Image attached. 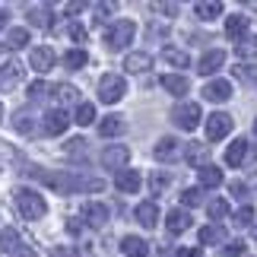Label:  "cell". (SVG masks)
<instances>
[{
  "instance_id": "45",
  "label": "cell",
  "mask_w": 257,
  "mask_h": 257,
  "mask_svg": "<svg viewBox=\"0 0 257 257\" xmlns=\"http://www.w3.org/2000/svg\"><path fill=\"white\" fill-rule=\"evenodd\" d=\"M95 19H98V23H102V19H108V13H114V4H95Z\"/></svg>"
},
{
  "instance_id": "15",
  "label": "cell",
  "mask_w": 257,
  "mask_h": 257,
  "mask_svg": "<svg viewBox=\"0 0 257 257\" xmlns=\"http://www.w3.org/2000/svg\"><path fill=\"white\" fill-rule=\"evenodd\" d=\"M83 219H86V225H92V229H102L108 222V206L105 203H86L83 206Z\"/></svg>"
},
{
  "instance_id": "12",
  "label": "cell",
  "mask_w": 257,
  "mask_h": 257,
  "mask_svg": "<svg viewBox=\"0 0 257 257\" xmlns=\"http://www.w3.org/2000/svg\"><path fill=\"white\" fill-rule=\"evenodd\" d=\"M140 184H143V178H140L137 169H124V172L114 175V187L121 194H137V191H140Z\"/></svg>"
},
{
  "instance_id": "18",
  "label": "cell",
  "mask_w": 257,
  "mask_h": 257,
  "mask_svg": "<svg viewBox=\"0 0 257 257\" xmlns=\"http://www.w3.org/2000/svg\"><path fill=\"white\" fill-rule=\"evenodd\" d=\"M165 225H169L172 235H181V232L191 229V213L187 210H172L169 216H165Z\"/></svg>"
},
{
  "instance_id": "37",
  "label": "cell",
  "mask_w": 257,
  "mask_h": 257,
  "mask_svg": "<svg viewBox=\"0 0 257 257\" xmlns=\"http://www.w3.org/2000/svg\"><path fill=\"white\" fill-rule=\"evenodd\" d=\"M254 42H257V38H241V42L235 45V54L241 57V64H244V57H254L257 54V45Z\"/></svg>"
},
{
  "instance_id": "38",
  "label": "cell",
  "mask_w": 257,
  "mask_h": 257,
  "mask_svg": "<svg viewBox=\"0 0 257 257\" xmlns=\"http://www.w3.org/2000/svg\"><path fill=\"white\" fill-rule=\"evenodd\" d=\"M235 76L241 83H257V64H238L235 67Z\"/></svg>"
},
{
  "instance_id": "26",
  "label": "cell",
  "mask_w": 257,
  "mask_h": 257,
  "mask_svg": "<svg viewBox=\"0 0 257 257\" xmlns=\"http://www.w3.org/2000/svg\"><path fill=\"white\" fill-rule=\"evenodd\" d=\"M10 124H13V131H19V134H35V114L26 111V108L10 117Z\"/></svg>"
},
{
  "instance_id": "22",
  "label": "cell",
  "mask_w": 257,
  "mask_h": 257,
  "mask_svg": "<svg viewBox=\"0 0 257 257\" xmlns=\"http://www.w3.org/2000/svg\"><path fill=\"white\" fill-rule=\"evenodd\" d=\"M194 13L200 16L203 23H210V19L222 16V4H219V0H197V4H194Z\"/></svg>"
},
{
  "instance_id": "34",
  "label": "cell",
  "mask_w": 257,
  "mask_h": 257,
  "mask_svg": "<svg viewBox=\"0 0 257 257\" xmlns=\"http://www.w3.org/2000/svg\"><path fill=\"white\" fill-rule=\"evenodd\" d=\"M29 45V29H10L7 35V48H13V51H19V48Z\"/></svg>"
},
{
  "instance_id": "8",
  "label": "cell",
  "mask_w": 257,
  "mask_h": 257,
  "mask_svg": "<svg viewBox=\"0 0 257 257\" xmlns=\"http://www.w3.org/2000/svg\"><path fill=\"white\" fill-rule=\"evenodd\" d=\"M67 127H70V117H67L64 108H51V111L42 117V131H45L48 137H61Z\"/></svg>"
},
{
  "instance_id": "11",
  "label": "cell",
  "mask_w": 257,
  "mask_h": 257,
  "mask_svg": "<svg viewBox=\"0 0 257 257\" xmlns=\"http://www.w3.org/2000/svg\"><path fill=\"white\" fill-rule=\"evenodd\" d=\"M203 98L206 102H229L232 98V83L229 80H210L203 86Z\"/></svg>"
},
{
  "instance_id": "39",
  "label": "cell",
  "mask_w": 257,
  "mask_h": 257,
  "mask_svg": "<svg viewBox=\"0 0 257 257\" xmlns=\"http://www.w3.org/2000/svg\"><path fill=\"white\" fill-rule=\"evenodd\" d=\"M206 213H210V219H222V216H229V203L213 200V203H206Z\"/></svg>"
},
{
  "instance_id": "31",
  "label": "cell",
  "mask_w": 257,
  "mask_h": 257,
  "mask_svg": "<svg viewBox=\"0 0 257 257\" xmlns=\"http://www.w3.org/2000/svg\"><path fill=\"white\" fill-rule=\"evenodd\" d=\"M121 131H124V121H121L117 114H108L105 121L98 124V134H102V137H117Z\"/></svg>"
},
{
  "instance_id": "49",
  "label": "cell",
  "mask_w": 257,
  "mask_h": 257,
  "mask_svg": "<svg viewBox=\"0 0 257 257\" xmlns=\"http://www.w3.org/2000/svg\"><path fill=\"white\" fill-rule=\"evenodd\" d=\"M156 10H162V13H178V4H156Z\"/></svg>"
},
{
  "instance_id": "48",
  "label": "cell",
  "mask_w": 257,
  "mask_h": 257,
  "mask_svg": "<svg viewBox=\"0 0 257 257\" xmlns=\"http://www.w3.org/2000/svg\"><path fill=\"white\" fill-rule=\"evenodd\" d=\"M244 254V241H232L229 244V257H241Z\"/></svg>"
},
{
  "instance_id": "20",
  "label": "cell",
  "mask_w": 257,
  "mask_h": 257,
  "mask_svg": "<svg viewBox=\"0 0 257 257\" xmlns=\"http://www.w3.org/2000/svg\"><path fill=\"white\" fill-rule=\"evenodd\" d=\"M137 222H140L143 229H153V225L159 222V206H156L153 200L140 203V206H137Z\"/></svg>"
},
{
  "instance_id": "33",
  "label": "cell",
  "mask_w": 257,
  "mask_h": 257,
  "mask_svg": "<svg viewBox=\"0 0 257 257\" xmlns=\"http://www.w3.org/2000/svg\"><path fill=\"white\" fill-rule=\"evenodd\" d=\"M29 23H35L38 29L51 26V7H32L29 10Z\"/></svg>"
},
{
  "instance_id": "36",
  "label": "cell",
  "mask_w": 257,
  "mask_h": 257,
  "mask_svg": "<svg viewBox=\"0 0 257 257\" xmlns=\"http://www.w3.org/2000/svg\"><path fill=\"white\" fill-rule=\"evenodd\" d=\"M19 248V235L13 229H4L0 232V251H7V254H13Z\"/></svg>"
},
{
  "instance_id": "54",
  "label": "cell",
  "mask_w": 257,
  "mask_h": 257,
  "mask_svg": "<svg viewBox=\"0 0 257 257\" xmlns=\"http://www.w3.org/2000/svg\"><path fill=\"white\" fill-rule=\"evenodd\" d=\"M159 257H169V251H159Z\"/></svg>"
},
{
  "instance_id": "13",
  "label": "cell",
  "mask_w": 257,
  "mask_h": 257,
  "mask_svg": "<svg viewBox=\"0 0 257 257\" xmlns=\"http://www.w3.org/2000/svg\"><path fill=\"white\" fill-rule=\"evenodd\" d=\"M222 64H225V51H219V48H213V51H206L200 57V64H197V73H203V76H213L216 70H222Z\"/></svg>"
},
{
  "instance_id": "17",
  "label": "cell",
  "mask_w": 257,
  "mask_h": 257,
  "mask_svg": "<svg viewBox=\"0 0 257 257\" xmlns=\"http://www.w3.org/2000/svg\"><path fill=\"white\" fill-rule=\"evenodd\" d=\"M225 35L232 38V42H241V38H248V16L235 13L225 19Z\"/></svg>"
},
{
  "instance_id": "50",
  "label": "cell",
  "mask_w": 257,
  "mask_h": 257,
  "mask_svg": "<svg viewBox=\"0 0 257 257\" xmlns=\"http://www.w3.org/2000/svg\"><path fill=\"white\" fill-rule=\"evenodd\" d=\"M178 257H203L200 248H184V251H178Z\"/></svg>"
},
{
  "instance_id": "23",
  "label": "cell",
  "mask_w": 257,
  "mask_h": 257,
  "mask_svg": "<svg viewBox=\"0 0 257 257\" xmlns=\"http://www.w3.org/2000/svg\"><path fill=\"white\" fill-rule=\"evenodd\" d=\"M150 64H153V57L146 54V51H134V54H127L124 70L127 73H143V70H150Z\"/></svg>"
},
{
  "instance_id": "5",
  "label": "cell",
  "mask_w": 257,
  "mask_h": 257,
  "mask_svg": "<svg viewBox=\"0 0 257 257\" xmlns=\"http://www.w3.org/2000/svg\"><path fill=\"white\" fill-rule=\"evenodd\" d=\"M200 117H203V111H200V105H197V102H181L172 111V121L181 127V131H197Z\"/></svg>"
},
{
  "instance_id": "9",
  "label": "cell",
  "mask_w": 257,
  "mask_h": 257,
  "mask_svg": "<svg viewBox=\"0 0 257 257\" xmlns=\"http://www.w3.org/2000/svg\"><path fill=\"white\" fill-rule=\"evenodd\" d=\"M127 159H131V150H127V146H121V143L108 146V150L102 153V165H105V169H114V175L127 169Z\"/></svg>"
},
{
  "instance_id": "32",
  "label": "cell",
  "mask_w": 257,
  "mask_h": 257,
  "mask_svg": "<svg viewBox=\"0 0 257 257\" xmlns=\"http://www.w3.org/2000/svg\"><path fill=\"white\" fill-rule=\"evenodd\" d=\"M73 121L80 127H89L95 121V105L92 102H80V105H76V117H73Z\"/></svg>"
},
{
  "instance_id": "43",
  "label": "cell",
  "mask_w": 257,
  "mask_h": 257,
  "mask_svg": "<svg viewBox=\"0 0 257 257\" xmlns=\"http://www.w3.org/2000/svg\"><path fill=\"white\" fill-rule=\"evenodd\" d=\"M251 219H254V210H251V206H241V210L235 213V225H251Z\"/></svg>"
},
{
  "instance_id": "7",
  "label": "cell",
  "mask_w": 257,
  "mask_h": 257,
  "mask_svg": "<svg viewBox=\"0 0 257 257\" xmlns=\"http://www.w3.org/2000/svg\"><path fill=\"white\" fill-rule=\"evenodd\" d=\"M153 156H156L159 162H178V159L184 156V143H181V140H175V137H162V140L156 143Z\"/></svg>"
},
{
  "instance_id": "44",
  "label": "cell",
  "mask_w": 257,
  "mask_h": 257,
  "mask_svg": "<svg viewBox=\"0 0 257 257\" xmlns=\"http://www.w3.org/2000/svg\"><path fill=\"white\" fill-rule=\"evenodd\" d=\"M67 32H70V38H73V42H86V29H83L80 23H73L70 29H67Z\"/></svg>"
},
{
  "instance_id": "25",
  "label": "cell",
  "mask_w": 257,
  "mask_h": 257,
  "mask_svg": "<svg viewBox=\"0 0 257 257\" xmlns=\"http://www.w3.org/2000/svg\"><path fill=\"white\" fill-rule=\"evenodd\" d=\"M244 156H248V140H235L229 150H225V165L238 169V165L244 162Z\"/></svg>"
},
{
  "instance_id": "47",
  "label": "cell",
  "mask_w": 257,
  "mask_h": 257,
  "mask_svg": "<svg viewBox=\"0 0 257 257\" xmlns=\"http://www.w3.org/2000/svg\"><path fill=\"white\" fill-rule=\"evenodd\" d=\"M10 257H35V251L29 248V244H19V248H16L13 254H10Z\"/></svg>"
},
{
  "instance_id": "55",
  "label": "cell",
  "mask_w": 257,
  "mask_h": 257,
  "mask_svg": "<svg viewBox=\"0 0 257 257\" xmlns=\"http://www.w3.org/2000/svg\"><path fill=\"white\" fill-rule=\"evenodd\" d=\"M0 121H4V105H0Z\"/></svg>"
},
{
  "instance_id": "1",
  "label": "cell",
  "mask_w": 257,
  "mask_h": 257,
  "mask_svg": "<svg viewBox=\"0 0 257 257\" xmlns=\"http://www.w3.org/2000/svg\"><path fill=\"white\" fill-rule=\"evenodd\" d=\"M38 181H45L48 187L61 194H83V191H105L102 178H89V175H73V172H32Z\"/></svg>"
},
{
  "instance_id": "28",
  "label": "cell",
  "mask_w": 257,
  "mask_h": 257,
  "mask_svg": "<svg viewBox=\"0 0 257 257\" xmlns=\"http://www.w3.org/2000/svg\"><path fill=\"white\" fill-rule=\"evenodd\" d=\"M162 61L169 67H191V57L181 48H162Z\"/></svg>"
},
{
  "instance_id": "30",
  "label": "cell",
  "mask_w": 257,
  "mask_h": 257,
  "mask_svg": "<svg viewBox=\"0 0 257 257\" xmlns=\"http://www.w3.org/2000/svg\"><path fill=\"white\" fill-rule=\"evenodd\" d=\"M219 184H222V169H216V165L200 169V187H219Z\"/></svg>"
},
{
  "instance_id": "53",
  "label": "cell",
  "mask_w": 257,
  "mask_h": 257,
  "mask_svg": "<svg viewBox=\"0 0 257 257\" xmlns=\"http://www.w3.org/2000/svg\"><path fill=\"white\" fill-rule=\"evenodd\" d=\"M51 257H70V254H67L64 248H54V251H51Z\"/></svg>"
},
{
  "instance_id": "56",
  "label": "cell",
  "mask_w": 257,
  "mask_h": 257,
  "mask_svg": "<svg viewBox=\"0 0 257 257\" xmlns=\"http://www.w3.org/2000/svg\"><path fill=\"white\" fill-rule=\"evenodd\" d=\"M254 131H257V121H254Z\"/></svg>"
},
{
  "instance_id": "19",
  "label": "cell",
  "mask_w": 257,
  "mask_h": 257,
  "mask_svg": "<svg viewBox=\"0 0 257 257\" xmlns=\"http://www.w3.org/2000/svg\"><path fill=\"white\" fill-rule=\"evenodd\" d=\"M184 156H187L191 165H197V169H206V165H210V146L206 143H191L184 150Z\"/></svg>"
},
{
  "instance_id": "10",
  "label": "cell",
  "mask_w": 257,
  "mask_h": 257,
  "mask_svg": "<svg viewBox=\"0 0 257 257\" xmlns=\"http://www.w3.org/2000/svg\"><path fill=\"white\" fill-rule=\"evenodd\" d=\"M19 83H23V64H16V61L0 64V92H10Z\"/></svg>"
},
{
  "instance_id": "6",
  "label": "cell",
  "mask_w": 257,
  "mask_h": 257,
  "mask_svg": "<svg viewBox=\"0 0 257 257\" xmlns=\"http://www.w3.org/2000/svg\"><path fill=\"white\" fill-rule=\"evenodd\" d=\"M232 134V114L225 111H213L210 117H206V137L216 143V140H225V137Z\"/></svg>"
},
{
  "instance_id": "40",
  "label": "cell",
  "mask_w": 257,
  "mask_h": 257,
  "mask_svg": "<svg viewBox=\"0 0 257 257\" xmlns=\"http://www.w3.org/2000/svg\"><path fill=\"white\" fill-rule=\"evenodd\" d=\"M181 203H184V206H197V203H203V191H200V187H187V191L181 194Z\"/></svg>"
},
{
  "instance_id": "3",
  "label": "cell",
  "mask_w": 257,
  "mask_h": 257,
  "mask_svg": "<svg viewBox=\"0 0 257 257\" xmlns=\"http://www.w3.org/2000/svg\"><path fill=\"white\" fill-rule=\"evenodd\" d=\"M134 35H137V26L131 23V19H117V23L105 32V45H108V51H124V48L134 42Z\"/></svg>"
},
{
  "instance_id": "51",
  "label": "cell",
  "mask_w": 257,
  "mask_h": 257,
  "mask_svg": "<svg viewBox=\"0 0 257 257\" xmlns=\"http://www.w3.org/2000/svg\"><path fill=\"white\" fill-rule=\"evenodd\" d=\"M83 10H86V4H67L64 13H83Z\"/></svg>"
},
{
  "instance_id": "24",
  "label": "cell",
  "mask_w": 257,
  "mask_h": 257,
  "mask_svg": "<svg viewBox=\"0 0 257 257\" xmlns=\"http://www.w3.org/2000/svg\"><path fill=\"white\" fill-rule=\"evenodd\" d=\"M121 251L127 257H146L150 254V244H146L143 238H137V235H127V238L121 241Z\"/></svg>"
},
{
  "instance_id": "29",
  "label": "cell",
  "mask_w": 257,
  "mask_h": 257,
  "mask_svg": "<svg viewBox=\"0 0 257 257\" xmlns=\"http://www.w3.org/2000/svg\"><path fill=\"white\" fill-rule=\"evenodd\" d=\"M64 153H67V159H86V153H89V146H86V140L83 137H73V140H67V146H64Z\"/></svg>"
},
{
  "instance_id": "52",
  "label": "cell",
  "mask_w": 257,
  "mask_h": 257,
  "mask_svg": "<svg viewBox=\"0 0 257 257\" xmlns=\"http://www.w3.org/2000/svg\"><path fill=\"white\" fill-rule=\"evenodd\" d=\"M7 23H10V16H7V10H0V29H4Z\"/></svg>"
},
{
  "instance_id": "35",
  "label": "cell",
  "mask_w": 257,
  "mask_h": 257,
  "mask_svg": "<svg viewBox=\"0 0 257 257\" xmlns=\"http://www.w3.org/2000/svg\"><path fill=\"white\" fill-rule=\"evenodd\" d=\"M86 51H80V48H73V51L64 54V67H70V70H80V67H86Z\"/></svg>"
},
{
  "instance_id": "4",
  "label": "cell",
  "mask_w": 257,
  "mask_h": 257,
  "mask_svg": "<svg viewBox=\"0 0 257 257\" xmlns=\"http://www.w3.org/2000/svg\"><path fill=\"white\" fill-rule=\"evenodd\" d=\"M124 92H127V83H124V76H121V73H105L102 80H98V98H102L105 105L121 102Z\"/></svg>"
},
{
  "instance_id": "41",
  "label": "cell",
  "mask_w": 257,
  "mask_h": 257,
  "mask_svg": "<svg viewBox=\"0 0 257 257\" xmlns=\"http://www.w3.org/2000/svg\"><path fill=\"white\" fill-rule=\"evenodd\" d=\"M169 181H172V178L165 175V172H153V178H150V187H153V194H162L165 187H169Z\"/></svg>"
},
{
  "instance_id": "46",
  "label": "cell",
  "mask_w": 257,
  "mask_h": 257,
  "mask_svg": "<svg viewBox=\"0 0 257 257\" xmlns=\"http://www.w3.org/2000/svg\"><path fill=\"white\" fill-rule=\"evenodd\" d=\"M229 191H232L235 197H248V184H244V181H232Z\"/></svg>"
},
{
  "instance_id": "21",
  "label": "cell",
  "mask_w": 257,
  "mask_h": 257,
  "mask_svg": "<svg viewBox=\"0 0 257 257\" xmlns=\"http://www.w3.org/2000/svg\"><path fill=\"white\" fill-rule=\"evenodd\" d=\"M229 235H225V225L219 222H210V225H203L200 229V244H222Z\"/></svg>"
},
{
  "instance_id": "14",
  "label": "cell",
  "mask_w": 257,
  "mask_h": 257,
  "mask_svg": "<svg viewBox=\"0 0 257 257\" xmlns=\"http://www.w3.org/2000/svg\"><path fill=\"white\" fill-rule=\"evenodd\" d=\"M162 89H165V92H172L175 98H181V95L191 92V80L181 76V73H165L162 76Z\"/></svg>"
},
{
  "instance_id": "16",
  "label": "cell",
  "mask_w": 257,
  "mask_h": 257,
  "mask_svg": "<svg viewBox=\"0 0 257 257\" xmlns=\"http://www.w3.org/2000/svg\"><path fill=\"white\" fill-rule=\"evenodd\" d=\"M54 61H57V57H54L51 48H32V54H29V64H32L38 73H48L54 67Z\"/></svg>"
},
{
  "instance_id": "27",
  "label": "cell",
  "mask_w": 257,
  "mask_h": 257,
  "mask_svg": "<svg viewBox=\"0 0 257 257\" xmlns=\"http://www.w3.org/2000/svg\"><path fill=\"white\" fill-rule=\"evenodd\" d=\"M76 98H80V92H76V86H70V83H57L54 86V102L57 105H70V102H76Z\"/></svg>"
},
{
  "instance_id": "2",
  "label": "cell",
  "mask_w": 257,
  "mask_h": 257,
  "mask_svg": "<svg viewBox=\"0 0 257 257\" xmlns=\"http://www.w3.org/2000/svg\"><path fill=\"white\" fill-rule=\"evenodd\" d=\"M16 206H19V213H23V219H42V216L48 213V203H45V197L32 191V187H16Z\"/></svg>"
},
{
  "instance_id": "42",
  "label": "cell",
  "mask_w": 257,
  "mask_h": 257,
  "mask_svg": "<svg viewBox=\"0 0 257 257\" xmlns=\"http://www.w3.org/2000/svg\"><path fill=\"white\" fill-rule=\"evenodd\" d=\"M48 95V86L42 83V80H38V83H32V86H29V102H42V98Z\"/></svg>"
}]
</instances>
